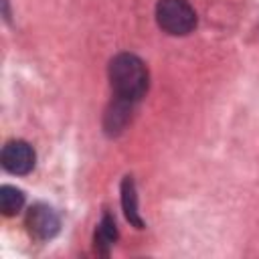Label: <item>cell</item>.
<instances>
[{
    "label": "cell",
    "instance_id": "cell-1",
    "mask_svg": "<svg viewBox=\"0 0 259 259\" xmlns=\"http://www.w3.org/2000/svg\"><path fill=\"white\" fill-rule=\"evenodd\" d=\"M109 83L113 89L115 99L127 101V103H138L150 85V73L146 63L132 53H119L109 61Z\"/></svg>",
    "mask_w": 259,
    "mask_h": 259
},
{
    "label": "cell",
    "instance_id": "cell-2",
    "mask_svg": "<svg viewBox=\"0 0 259 259\" xmlns=\"http://www.w3.org/2000/svg\"><path fill=\"white\" fill-rule=\"evenodd\" d=\"M156 22L164 32L184 36L196 26V12L188 0H158Z\"/></svg>",
    "mask_w": 259,
    "mask_h": 259
},
{
    "label": "cell",
    "instance_id": "cell-3",
    "mask_svg": "<svg viewBox=\"0 0 259 259\" xmlns=\"http://www.w3.org/2000/svg\"><path fill=\"white\" fill-rule=\"evenodd\" d=\"M0 162H2V168L6 172H10L14 176H24V174L32 172L34 162H36V154H34V150H32V146L28 142L10 140L2 148Z\"/></svg>",
    "mask_w": 259,
    "mask_h": 259
},
{
    "label": "cell",
    "instance_id": "cell-4",
    "mask_svg": "<svg viewBox=\"0 0 259 259\" xmlns=\"http://www.w3.org/2000/svg\"><path fill=\"white\" fill-rule=\"evenodd\" d=\"M61 219L57 210L45 202H36L26 212V229L36 241H49L59 233Z\"/></svg>",
    "mask_w": 259,
    "mask_h": 259
},
{
    "label": "cell",
    "instance_id": "cell-5",
    "mask_svg": "<svg viewBox=\"0 0 259 259\" xmlns=\"http://www.w3.org/2000/svg\"><path fill=\"white\" fill-rule=\"evenodd\" d=\"M121 206H123V214L130 221V225H134L136 229H144V221H142L140 210H138L136 182L132 176H125L121 180Z\"/></svg>",
    "mask_w": 259,
    "mask_h": 259
},
{
    "label": "cell",
    "instance_id": "cell-6",
    "mask_svg": "<svg viewBox=\"0 0 259 259\" xmlns=\"http://www.w3.org/2000/svg\"><path fill=\"white\" fill-rule=\"evenodd\" d=\"M117 239V229H115V221L111 214H103L101 223L97 225V231H95V249L101 253V255H107L109 249L113 247Z\"/></svg>",
    "mask_w": 259,
    "mask_h": 259
},
{
    "label": "cell",
    "instance_id": "cell-7",
    "mask_svg": "<svg viewBox=\"0 0 259 259\" xmlns=\"http://www.w3.org/2000/svg\"><path fill=\"white\" fill-rule=\"evenodd\" d=\"M24 206V192L16 186L4 184L0 188V210L4 217H14Z\"/></svg>",
    "mask_w": 259,
    "mask_h": 259
}]
</instances>
